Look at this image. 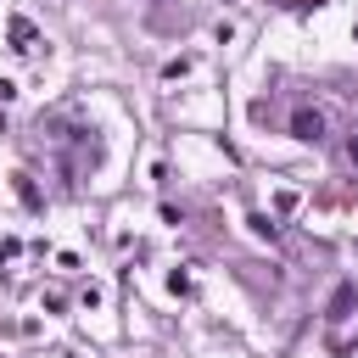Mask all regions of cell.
<instances>
[{"label":"cell","mask_w":358,"mask_h":358,"mask_svg":"<svg viewBox=\"0 0 358 358\" xmlns=\"http://www.w3.org/2000/svg\"><path fill=\"white\" fill-rule=\"evenodd\" d=\"M324 129H330V117H324L319 106H296V117H291V134H296V140L319 145V140H324Z\"/></svg>","instance_id":"6da1fadb"},{"label":"cell","mask_w":358,"mask_h":358,"mask_svg":"<svg viewBox=\"0 0 358 358\" xmlns=\"http://www.w3.org/2000/svg\"><path fill=\"white\" fill-rule=\"evenodd\" d=\"M11 50H17V56H34V50H39V34H34L28 17H11Z\"/></svg>","instance_id":"7a4b0ae2"},{"label":"cell","mask_w":358,"mask_h":358,"mask_svg":"<svg viewBox=\"0 0 358 358\" xmlns=\"http://www.w3.org/2000/svg\"><path fill=\"white\" fill-rule=\"evenodd\" d=\"M352 302H358V291H352V285H336V296H330V308H324V313H330V319H347V313H352Z\"/></svg>","instance_id":"3957f363"},{"label":"cell","mask_w":358,"mask_h":358,"mask_svg":"<svg viewBox=\"0 0 358 358\" xmlns=\"http://www.w3.org/2000/svg\"><path fill=\"white\" fill-rule=\"evenodd\" d=\"M17 196H22V207H34V213L45 207V196L34 190V179H28V173H17Z\"/></svg>","instance_id":"277c9868"},{"label":"cell","mask_w":358,"mask_h":358,"mask_svg":"<svg viewBox=\"0 0 358 358\" xmlns=\"http://www.w3.org/2000/svg\"><path fill=\"white\" fill-rule=\"evenodd\" d=\"M347 151H352V162H358V134H352V145H347Z\"/></svg>","instance_id":"5b68a950"}]
</instances>
